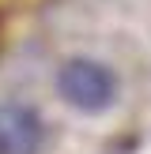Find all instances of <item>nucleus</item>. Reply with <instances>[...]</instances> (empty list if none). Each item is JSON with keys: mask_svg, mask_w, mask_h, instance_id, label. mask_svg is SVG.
<instances>
[{"mask_svg": "<svg viewBox=\"0 0 151 154\" xmlns=\"http://www.w3.org/2000/svg\"><path fill=\"white\" fill-rule=\"evenodd\" d=\"M57 94L79 113H106L117 102V75L95 57H72L57 72Z\"/></svg>", "mask_w": 151, "mask_h": 154, "instance_id": "nucleus-1", "label": "nucleus"}, {"mask_svg": "<svg viewBox=\"0 0 151 154\" xmlns=\"http://www.w3.org/2000/svg\"><path fill=\"white\" fill-rule=\"evenodd\" d=\"M45 143V120L27 102H0V154H38Z\"/></svg>", "mask_w": 151, "mask_h": 154, "instance_id": "nucleus-2", "label": "nucleus"}]
</instances>
